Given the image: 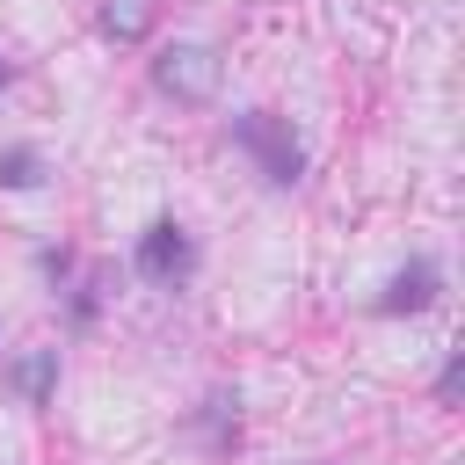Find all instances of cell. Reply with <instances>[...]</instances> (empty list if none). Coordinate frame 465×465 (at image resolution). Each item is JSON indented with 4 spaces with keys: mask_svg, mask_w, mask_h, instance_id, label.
Returning a JSON list of instances; mask_svg holds the SVG:
<instances>
[{
    "mask_svg": "<svg viewBox=\"0 0 465 465\" xmlns=\"http://www.w3.org/2000/svg\"><path fill=\"white\" fill-rule=\"evenodd\" d=\"M232 145H247L276 189H291V182L305 174V153H298V138H291V124H283L276 109H247V116H232Z\"/></svg>",
    "mask_w": 465,
    "mask_h": 465,
    "instance_id": "obj_1",
    "label": "cell"
},
{
    "mask_svg": "<svg viewBox=\"0 0 465 465\" xmlns=\"http://www.w3.org/2000/svg\"><path fill=\"white\" fill-rule=\"evenodd\" d=\"M218 80H225V58H218L211 44H167V51L153 58V87L174 94V102H211Z\"/></svg>",
    "mask_w": 465,
    "mask_h": 465,
    "instance_id": "obj_2",
    "label": "cell"
},
{
    "mask_svg": "<svg viewBox=\"0 0 465 465\" xmlns=\"http://www.w3.org/2000/svg\"><path fill=\"white\" fill-rule=\"evenodd\" d=\"M189 232L174 225V218H160V225H145V240H138V276L145 283H182L189 276Z\"/></svg>",
    "mask_w": 465,
    "mask_h": 465,
    "instance_id": "obj_3",
    "label": "cell"
},
{
    "mask_svg": "<svg viewBox=\"0 0 465 465\" xmlns=\"http://www.w3.org/2000/svg\"><path fill=\"white\" fill-rule=\"evenodd\" d=\"M436 283H443V269L436 262H407L392 283H385V298H378V312H421L429 298H436Z\"/></svg>",
    "mask_w": 465,
    "mask_h": 465,
    "instance_id": "obj_4",
    "label": "cell"
},
{
    "mask_svg": "<svg viewBox=\"0 0 465 465\" xmlns=\"http://www.w3.org/2000/svg\"><path fill=\"white\" fill-rule=\"evenodd\" d=\"M153 22H160V0H102V29L116 44H145Z\"/></svg>",
    "mask_w": 465,
    "mask_h": 465,
    "instance_id": "obj_5",
    "label": "cell"
},
{
    "mask_svg": "<svg viewBox=\"0 0 465 465\" xmlns=\"http://www.w3.org/2000/svg\"><path fill=\"white\" fill-rule=\"evenodd\" d=\"M0 182H7V189H36V182H44V160H36L29 145H0Z\"/></svg>",
    "mask_w": 465,
    "mask_h": 465,
    "instance_id": "obj_6",
    "label": "cell"
},
{
    "mask_svg": "<svg viewBox=\"0 0 465 465\" xmlns=\"http://www.w3.org/2000/svg\"><path fill=\"white\" fill-rule=\"evenodd\" d=\"M51 371H58V349H36V356L15 363V385H22L29 400H44V392H51Z\"/></svg>",
    "mask_w": 465,
    "mask_h": 465,
    "instance_id": "obj_7",
    "label": "cell"
},
{
    "mask_svg": "<svg viewBox=\"0 0 465 465\" xmlns=\"http://www.w3.org/2000/svg\"><path fill=\"white\" fill-rule=\"evenodd\" d=\"M7 80H15V73H7V58H0V87H7Z\"/></svg>",
    "mask_w": 465,
    "mask_h": 465,
    "instance_id": "obj_8",
    "label": "cell"
}]
</instances>
